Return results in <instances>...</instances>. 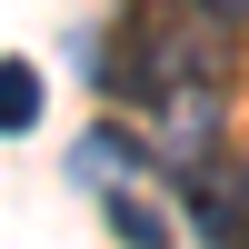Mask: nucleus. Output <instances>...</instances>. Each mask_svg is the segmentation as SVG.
Instances as JSON below:
<instances>
[{
  "label": "nucleus",
  "mask_w": 249,
  "mask_h": 249,
  "mask_svg": "<svg viewBox=\"0 0 249 249\" xmlns=\"http://www.w3.org/2000/svg\"><path fill=\"white\" fill-rule=\"evenodd\" d=\"M100 210H110V230L130 239V249H170V210H160L140 179H130V190H100Z\"/></svg>",
  "instance_id": "nucleus-5"
},
{
  "label": "nucleus",
  "mask_w": 249,
  "mask_h": 249,
  "mask_svg": "<svg viewBox=\"0 0 249 249\" xmlns=\"http://www.w3.org/2000/svg\"><path fill=\"white\" fill-rule=\"evenodd\" d=\"M140 170H150V140L110 130V120H100V130H90V140L70 150V179H80V190H130Z\"/></svg>",
  "instance_id": "nucleus-4"
},
{
  "label": "nucleus",
  "mask_w": 249,
  "mask_h": 249,
  "mask_svg": "<svg viewBox=\"0 0 249 249\" xmlns=\"http://www.w3.org/2000/svg\"><path fill=\"white\" fill-rule=\"evenodd\" d=\"M40 120V70L30 60H0V140H20Z\"/></svg>",
  "instance_id": "nucleus-6"
},
{
  "label": "nucleus",
  "mask_w": 249,
  "mask_h": 249,
  "mask_svg": "<svg viewBox=\"0 0 249 249\" xmlns=\"http://www.w3.org/2000/svg\"><path fill=\"white\" fill-rule=\"evenodd\" d=\"M140 50H150L140 100H150V90H170V80H230V20H210L199 0H179V10L140 20Z\"/></svg>",
  "instance_id": "nucleus-1"
},
{
  "label": "nucleus",
  "mask_w": 249,
  "mask_h": 249,
  "mask_svg": "<svg viewBox=\"0 0 249 249\" xmlns=\"http://www.w3.org/2000/svg\"><path fill=\"white\" fill-rule=\"evenodd\" d=\"M140 110H150L140 140H150V160L170 179H190V170L219 160V80H170V90H150Z\"/></svg>",
  "instance_id": "nucleus-2"
},
{
  "label": "nucleus",
  "mask_w": 249,
  "mask_h": 249,
  "mask_svg": "<svg viewBox=\"0 0 249 249\" xmlns=\"http://www.w3.org/2000/svg\"><path fill=\"white\" fill-rule=\"evenodd\" d=\"M199 10H210V20H230V30H239V20H249V0H199Z\"/></svg>",
  "instance_id": "nucleus-7"
},
{
  "label": "nucleus",
  "mask_w": 249,
  "mask_h": 249,
  "mask_svg": "<svg viewBox=\"0 0 249 249\" xmlns=\"http://www.w3.org/2000/svg\"><path fill=\"white\" fill-rule=\"evenodd\" d=\"M179 219H190L199 249H249V170L210 160V170L179 179Z\"/></svg>",
  "instance_id": "nucleus-3"
}]
</instances>
